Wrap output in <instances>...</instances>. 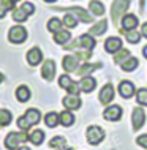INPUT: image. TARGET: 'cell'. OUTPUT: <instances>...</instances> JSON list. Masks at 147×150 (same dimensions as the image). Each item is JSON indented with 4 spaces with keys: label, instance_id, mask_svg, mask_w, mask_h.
<instances>
[{
    "label": "cell",
    "instance_id": "6da1fadb",
    "mask_svg": "<svg viewBox=\"0 0 147 150\" xmlns=\"http://www.w3.org/2000/svg\"><path fill=\"white\" fill-rule=\"evenodd\" d=\"M28 141V134L27 131H18V133H10L5 137V147L8 150H16L19 149V145L27 142Z\"/></svg>",
    "mask_w": 147,
    "mask_h": 150
},
{
    "label": "cell",
    "instance_id": "7a4b0ae2",
    "mask_svg": "<svg viewBox=\"0 0 147 150\" xmlns=\"http://www.w3.org/2000/svg\"><path fill=\"white\" fill-rule=\"evenodd\" d=\"M8 40L14 44H21L27 40V30L22 25H13L8 30Z\"/></svg>",
    "mask_w": 147,
    "mask_h": 150
},
{
    "label": "cell",
    "instance_id": "3957f363",
    "mask_svg": "<svg viewBox=\"0 0 147 150\" xmlns=\"http://www.w3.org/2000/svg\"><path fill=\"white\" fill-rule=\"evenodd\" d=\"M85 137H87L89 144L97 145L104 139V131L100 127H89L87 131H85Z\"/></svg>",
    "mask_w": 147,
    "mask_h": 150
},
{
    "label": "cell",
    "instance_id": "277c9868",
    "mask_svg": "<svg viewBox=\"0 0 147 150\" xmlns=\"http://www.w3.org/2000/svg\"><path fill=\"white\" fill-rule=\"evenodd\" d=\"M131 123H133V129L138 131L139 128H142V125L146 123V112L141 108H134L133 114H131Z\"/></svg>",
    "mask_w": 147,
    "mask_h": 150
},
{
    "label": "cell",
    "instance_id": "5b68a950",
    "mask_svg": "<svg viewBox=\"0 0 147 150\" xmlns=\"http://www.w3.org/2000/svg\"><path fill=\"white\" fill-rule=\"evenodd\" d=\"M103 117L109 122H117L122 117V108L117 106V104H112V106H108L103 112Z\"/></svg>",
    "mask_w": 147,
    "mask_h": 150
},
{
    "label": "cell",
    "instance_id": "8992f818",
    "mask_svg": "<svg viewBox=\"0 0 147 150\" xmlns=\"http://www.w3.org/2000/svg\"><path fill=\"white\" fill-rule=\"evenodd\" d=\"M128 0H116L112 5V10H111V14H112V19L117 22V18H119L120 14H124L126 11V8H128Z\"/></svg>",
    "mask_w": 147,
    "mask_h": 150
},
{
    "label": "cell",
    "instance_id": "52a82bcc",
    "mask_svg": "<svg viewBox=\"0 0 147 150\" xmlns=\"http://www.w3.org/2000/svg\"><path fill=\"white\" fill-rule=\"evenodd\" d=\"M41 60H43V52H41L40 47H32V49L27 52V62H28V65L36 67L38 63H41Z\"/></svg>",
    "mask_w": 147,
    "mask_h": 150
},
{
    "label": "cell",
    "instance_id": "ba28073f",
    "mask_svg": "<svg viewBox=\"0 0 147 150\" xmlns=\"http://www.w3.org/2000/svg\"><path fill=\"white\" fill-rule=\"evenodd\" d=\"M41 76L46 81H52L55 76V63L52 60H46L43 63V68H41Z\"/></svg>",
    "mask_w": 147,
    "mask_h": 150
},
{
    "label": "cell",
    "instance_id": "9c48e42d",
    "mask_svg": "<svg viewBox=\"0 0 147 150\" xmlns=\"http://www.w3.org/2000/svg\"><path fill=\"white\" fill-rule=\"evenodd\" d=\"M120 47H122V40L117 38V36H111V38H108L104 41V49L109 54H116Z\"/></svg>",
    "mask_w": 147,
    "mask_h": 150
},
{
    "label": "cell",
    "instance_id": "30bf717a",
    "mask_svg": "<svg viewBox=\"0 0 147 150\" xmlns=\"http://www.w3.org/2000/svg\"><path fill=\"white\" fill-rule=\"evenodd\" d=\"M134 90H136V88H134V84L130 82V81H122L119 84V93L124 98H131Z\"/></svg>",
    "mask_w": 147,
    "mask_h": 150
},
{
    "label": "cell",
    "instance_id": "8fae6325",
    "mask_svg": "<svg viewBox=\"0 0 147 150\" xmlns=\"http://www.w3.org/2000/svg\"><path fill=\"white\" fill-rule=\"evenodd\" d=\"M62 103H63V106L67 108L68 111H75V109L81 108V98L77 95H67L62 100Z\"/></svg>",
    "mask_w": 147,
    "mask_h": 150
},
{
    "label": "cell",
    "instance_id": "7c38bea8",
    "mask_svg": "<svg viewBox=\"0 0 147 150\" xmlns=\"http://www.w3.org/2000/svg\"><path fill=\"white\" fill-rule=\"evenodd\" d=\"M100 103H103V104H108V103H111L112 98H114V88L111 84H106V86L101 88V92H100Z\"/></svg>",
    "mask_w": 147,
    "mask_h": 150
},
{
    "label": "cell",
    "instance_id": "4fadbf2b",
    "mask_svg": "<svg viewBox=\"0 0 147 150\" xmlns=\"http://www.w3.org/2000/svg\"><path fill=\"white\" fill-rule=\"evenodd\" d=\"M95 86H97V81H95V78H92V76H84V78L79 81L81 90L85 92V93H90L93 88H95Z\"/></svg>",
    "mask_w": 147,
    "mask_h": 150
},
{
    "label": "cell",
    "instance_id": "5bb4252c",
    "mask_svg": "<svg viewBox=\"0 0 147 150\" xmlns=\"http://www.w3.org/2000/svg\"><path fill=\"white\" fill-rule=\"evenodd\" d=\"M138 27V18L134 14H125L122 19V29L124 30H134Z\"/></svg>",
    "mask_w": 147,
    "mask_h": 150
},
{
    "label": "cell",
    "instance_id": "9a60e30c",
    "mask_svg": "<svg viewBox=\"0 0 147 150\" xmlns=\"http://www.w3.org/2000/svg\"><path fill=\"white\" fill-rule=\"evenodd\" d=\"M63 70L65 71H76L77 70V65H79V62H77V57L76 55H65L63 57Z\"/></svg>",
    "mask_w": 147,
    "mask_h": 150
},
{
    "label": "cell",
    "instance_id": "2e32d148",
    "mask_svg": "<svg viewBox=\"0 0 147 150\" xmlns=\"http://www.w3.org/2000/svg\"><path fill=\"white\" fill-rule=\"evenodd\" d=\"M16 100L19 101V103H26V101L30 100V88L27 86H19L16 88Z\"/></svg>",
    "mask_w": 147,
    "mask_h": 150
},
{
    "label": "cell",
    "instance_id": "e0dca14e",
    "mask_svg": "<svg viewBox=\"0 0 147 150\" xmlns=\"http://www.w3.org/2000/svg\"><path fill=\"white\" fill-rule=\"evenodd\" d=\"M24 117L27 119V122L33 127V125H36V123H40V120H41V114H40V111L38 109H33V108H30L28 111L24 114Z\"/></svg>",
    "mask_w": 147,
    "mask_h": 150
},
{
    "label": "cell",
    "instance_id": "ac0fdd59",
    "mask_svg": "<svg viewBox=\"0 0 147 150\" xmlns=\"http://www.w3.org/2000/svg\"><path fill=\"white\" fill-rule=\"evenodd\" d=\"M79 44L84 47L85 51H92L93 47H95L97 41H95V38H92L90 35H81L79 36Z\"/></svg>",
    "mask_w": 147,
    "mask_h": 150
},
{
    "label": "cell",
    "instance_id": "d6986e66",
    "mask_svg": "<svg viewBox=\"0 0 147 150\" xmlns=\"http://www.w3.org/2000/svg\"><path fill=\"white\" fill-rule=\"evenodd\" d=\"M59 120H60V123L63 125V127H71L73 123H75V115L71 114V111H63V112H60L59 114Z\"/></svg>",
    "mask_w": 147,
    "mask_h": 150
},
{
    "label": "cell",
    "instance_id": "ffe728a7",
    "mask_svg": "<svg viewBox=\"0 0 147 150\" xmlns=\"http://www.w3.org/2000/svg\"><path fill=\"white\" fill-rule=\"evenodd\" d=\"M70 38H71V33L68 30H59V32H55L54 33V41L57 44H65V43H68L70 41Z\"/></svg>",
    "mask_w": 147,
    "mask_h": 150
},
{
    "label": "cell",
    "instance_id": "44dd1931",
    "mask_svg": "<svg viewBox=\"0 0 147 150\" xmlns=\"http://www.w3.org/2000/svg\"><path fill=\"white\" fill-rule=\"evenodd\" d=\"M43 139H44V131L43 129H33V131L28 134V141L35 145H40L43 144Z\"/></svg>",
    "mask_w": 147,
    "mask_h": 150
},
{
    "label": "cell",
    "instance_id": "7402d4cb",
    "mask_svg": "<svg viewBox=\"0 0 147 150\" xmlns=\"http://www.w3.org/2000/svg\"><path fill=\"white\" fill-rule=\"evenodd\" d=\"M44 123H46V127H49V128H55L57 125L60 123L59 114H57V112H49V114H46V117H44Z\"/></svg>",
    "mask_w": 147,
    "mask_h": 150
},
{
    "label": "cell",
    "instance_id": "603a6c76",
    "mask_svg": "<svg viewBox=\"0 0 147 150\" xmlns=\"http://www.w3.org/2000/svg\"><path fill=\"white\" fill-rule=\"evenodd\" d=\"M89 8H90V11L97 16L104 14V5L100 2V0H92V2L89 3Z\"/></svg>",
    "mask_w": 147,
    "mask_h": 150
},
{
    "label": "cell",
    "instance_id": "cb8c5ba5",
    "mask_svg": "<svg viewBox=\"0 0 147 150\" xmlns=\"http://www.w3.org/2000/svg\"><path fill=\"white\" fill-rule=\"evenodd\" d=\"M13 120V114L6 109H0V127H8Z\"/></svg>",
    "mask_w": 147,
    "mask_h": 150
},
{
    "label": "cell",
    "instance_id": "d4e9b609",
    "mask_svg": "<svg viewBox=\"0 0 147 150\" xmlns=\"http://www.w3.org/2000/svg\"><path fill=\"white\" fill-rule=\"evenodd\" d=\"M11 16H13V21H16V22H24V21H27V18H28L27 13L22 8H13Z\"/></svg>",
    "mask_w": 147,
    "mask_h": 150
},
{
    "label": "cell",
    "instance_id": "484cf974",
    "mask_svg": "<svg viewBox=\"0 0 147 150\" xmlns=\"http://www.w3.org/2000/svg\"><path fill=\"white\" fill-rule=\"evenodd\" d=\"M62 21H60L59 18H51L48 21V30L49 32H52V33H55V32H59V30H62Z\"/></svg>",
    "mask_w": 147,
    "mask_h": 150
},
{
    "label": "cell",
    "instance_id": "4316f807",
    "mask_svg": "<svg viewBox=\"0 0 147 150\" xmlns=\"http://www.w3.org/2000/svg\"><path fill=\"white\" fill-rule=\"evenodd\" d=\"M138 59L136 57H130V59H126L124 63H122V70L124 71H133V70H136L138 68Z\"/></svg>",
    "mask_w": 147,
    "mask_h": 150
},
{
    "label": "cell",
    "instance_id": "83f0119b",
    "mask_svg": "<svg viewBox=\"0 0 147 150\" xmlns=\"http://www.w3.org/2000/svg\"><path fill=\"white\" fill-rule=\"evenodd\" d=\"M65 145H67V139H63L62 136H55V137H52L51 139V142H49V147H52V149H63Z\"/></svg>",
    "mask_w": 147,
    "mask_h": 150
},
{
    "label": "cell",
    "instance_id": "f1b7e54d",
    "mask_svg": "<svg viewBox=\"0 0 147 150\" xmlns=\"http://www.w3.org/2000/svg\"><path fill=\"white\" fill-rule=\"evenodd\" d=\"M62 22H63V25H67V27H68V29H75V27L77 25V19H76V16H75V14H71V13L65 14Z\"/></svg>",
    "mask_w": 147,
    "mask_h": 150
},
{
    "label": "cell",
    "instance_id": "f546056e",
    "mask_svg": "<svg viewBox=\"0 0 147 150\" xmlns=\"http://www.w3.org/2000/svg\"><path fill=\"white\" fill-rule=\"evenodd\" d=\"M71 11L75 13V16H77V18L81 19V21H84V22H90V21H92V18H90L87 13H85L84 8H71ZM73 13H71V14H73Z\"/></svg>",
    "mask_w": 147,
    "mask_h": 150
},
{
    "label": "cell",
    "instance_id": "4dcf8cb0",
    "mask_svg": "<svg viewBox=\"0 0 147 150\" xmlns=\"http://www.w3.org/2000/svg\"><path fill=\"white\" fill-rule=\"evenodd\" d=\"M106 29H108V21H101V22L95 24V27H92L90 33L92 35H101V33H104Z\"/></svg>",
    "mask_w": 147,
    "mask_h": 150
},
{
    "label": "cell",
    "instance_id": "1f68e13d",
    "mask_svg": "<svg viewBox=\"0 0 147 150\" xmlns=\"http://www.w3.org/2000/svg\"><path fill=\"white\" fill-rule=\"evenodd\" d=\"M73 82H75V81H71V78L68 74H62L59 78V86L62 88H65V90H68V88L73 86Z\"/></svg>",
    "mask_w": 147,
    "mask_h": 150
},
{
    "label": "cell",
    "instance_id": "d6a6232c",
    "mask_svg": "<svg viewBox=\"0 0 147 150\" xmlns=\"http://www.w3.org/2000/svg\"><path fill=\"white\" fill-rule=\"evenodd\" d=\"M126 40H128V43L136 44V43H139V40H141V33H138L136 30H128L126 32Z\"/></svg>",
    "mask_w": 147,
    "mask_h": 150
},
{
    "label": "cell",
    "instance_id": "836d02e7",
    "mask_svg": "<svg viewBox=\"0 0 147 150\" xmlns=\"http://www.w3.org/2000/svg\"><path fill=\"white\" fill-rule=\"evenodd\" d=\"M125 59H130V51H126V49H122V52L117 51L116 55H114V60H116L117 63H124Z\"/></svg>",
    "mask_w": 147,
    "mask_h": 150
},
{
    "label": "cell",
    "instance_id": "e575fe53",
    "mask_svg": "<svg viewBox=\"0 0 147 150\" xmlns=\"http://www.w3.org/2000/svg\"><path fill=\"white\" fill-rule=\"evenodd\" d=\"M136 100L139 104H142V106H147V88H139V90H138Z\"/></svg>",
    "mask_w": 147,
    "mask_h": 150
},
{
    "label": "cell",
    "instance_id": "d590c367",
    "mask_svg": "<svg viewBox=\"0 0 147 150\" xmlns=\"http://www.w3.org/2000/svg\"><path fill=\"white\" fill-rule=\"evenodd\" d=\"M18 127H19V129H21V131H27V129L30 128L32 125L28 123V122H27V119L22 115V117H19V119H18Z\"/></svg>",
    "mask_w": 147,
    "mask_h": 150
},
{
    "label": "cell",
    "instance_id": "8d00e7d4",
    "mask_svg": "<svg viewBox=\"0 0 147 150\" xmlns=\"http://www.w3.org/2000/svg\"><path fill=\"white\" fill-rule=\"evenodd\" d=\"M21 8L27 13V16H30V14H33V13H35V5H33L32 2H24L22 5H21Z\"/></svg>",
    "mask_w": 147,
    "mask_h": 150
},
{
    "label": "cell",
    "instance_id": "74e56055",
    "mask_svg": "<svg viewBox=\"0 0 147 150\" xmlns=\"http://www.w3.org/2000/svg\"><path fill=\"white\" fill-rule=\"evenodd\" d=\"M136 142L141 145V147H144V149H147V134H142V136H139L136 139Z\"/></svg>",
    "mask_w": 147,
    "mask_h": 150
},
{
    "label": "cell",
    "instance_id": "f35d334b",
    "mask_svg": "<svg viewBox=\"0 0 147 150\" xmlns=\"http://www.w3.org/2000/svg\"><path fill=\"white\" fill-rule=\"evenodd\" d=\"M141 35H142V36H146V38H147V22H144V24H142V29H141Z\"/></svg>",
    "mask_w": 147,
    "mask_h": 150
},
{
    "label": "cell",
    "instance_id": "ab89813d",
    "mask_svg": "<svg viewBox=\"0 0 147 150\" xmlns=\"http://www.w3.org/2000/svg\"><path fill=\"white\" fill-rule=\"evenodd\" d=\"M6 11H8V10H5V8H3L2 5H0V19H2V18H5V13H6Z\"/></svg>",
    "mask_w": 147,
    "mask_h": 150
},
{
    "label": "cell",
    "instance_id": "60d3db41",
    "mask_svg": "<svg viewBox=\"0 0 147 150\" xmlns=\"http://www.w3.org/2000/svg\"><path fill=\"white\" fill-rule=\"evenodd\" d=\"M142 55L147 59V46H144V49H142Z\"/></svg>",
    "mask_w": 147,
    "mask_h": 150
},
{
    "label": "cell",
    "instance_id": "b9f144b4",
    "mask_svg": "<svg viewBox=\"0 0 147 150\" xmlns=\"http://www.w3.org/2000/svg\"><path fill=\"white\" fill-rule=\"evenodd\" d=\"M18 150H30V149H28V147H26V145H21V147H19Z\"/></svg>",
    "mask_w": 147,
    "mask_h": 150
},
{
    "label": "cell",
    "instance_id": "7bdbcfd3",
    "mask_svg": "<svg viewBox=\"0 0 147 150\" xmlns=\"http://www.w3.org/2000/svg\"><path fill=\"white\" fill-rule=\"evenodd\" d=\"M0 82H3V74L0 73Z\"/></svg>",
    "mask_w": 147,
    "mask_h": 150
},
{
    "label": "cell",
    "instance_id": "ee69618b",
    "mask_svg": "<svg viewBox=\"0 0 147 150\" xmlns=\"http://www.w3.org/2000/svg\"><path fill=\"white\" fill-rule=\"evenodd\" d=\"M44 2H48V3H52V2H55V0H44Z\"/></svg>",
    "mask_w": 147,
    "mask_h": 150
},
{
    "label": "cell",
    "instance_id": "f6af8a7d",
    "mask_svg": "<svg viewBox=\"0 0 147 150\" xmlns=\"http://www.w3.org/2000/svg\"><path fill=\"white\" fill-rule=\"evenodd\" d=\"M60 150H73V149H60Z\"/></svg>",
    "mask_w": 147,
    "mask_h": 150
},
{
    "label": "cell",
    "instance_id": "bcb514c9",
    "mask_svg": "<svg viewBox=\"0 0 147 150\" xmlns=\"http://www.w3.org/2000/svg\"><path fill=\"white\" fill-rule=\"evenodd\" d=\"M13 2H14V3H16V2H18V0H13Z\"/></svg>",
    "mask_w": 147,
    "mask_h": 150
}]
</instances>
